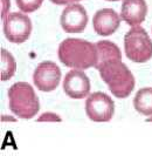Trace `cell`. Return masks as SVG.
Instances as JSON below:
<instances>
[{
  "label": "cell",
  "mask_w": 152,
  "mask_h": 156,
  "mask_svg": "<svg viewBox=\"0 0 152 156\" xmlns=\"http://www.w3.org/2000/svg\"><path fill=\"white\" fill-rule=\"evenodd\" d=\"M9 9V0H1V16L5 19L7 16V12Z\"/></svg>",
  "instance_id": "17"
},
{
  "label": "cell",
  "mask_w": 152,
  "mask_h": 156,
  "mask_svg": "<svg viewBox=\"0 0 152 156\" xmlns=\"http://www.w3.org/2000/svg\"><path fill=\"white\" fill-rule=\"evenodd\" d=\"M34 85L41 92H53L61 81V70L59 66L52 61L41 62L33 74Z\"/></svg>",
  "instance_id": "7"
},
{
  "label": "cell",
  "mask_w": 152,
  "mask_h": 156,
  "mask_svg": "<svg viewBox=\"0 0 152 156\" xmlns=\"http://www.w3.org/2000/svg\"><path fill=\"white\" fill-rule=\"evenodd\" d=\"M0 79L1 81H7L15 74L16 62L13 55L4 48H1L0 51Z\"/></svg>",
  "instance_id": "14"
},
{
  "label": "cell",
  "mask_w": 152,
  "mask_h": 156,
  "mask_svg": "<svg viewBox=\"0 0 152 156\" xmlns=\"http://www.w3.org/2000/svg\"><path fill=\"white\" fill-rule=\"evenodd\" d=\"M147 5L145 0H123L121 18L130 26H138L145 20Z\"/></svg>",
  "instance_id": "11"
},
{
  "label": "cell",
  "mask_w": 152,
  "mask_h": 156,
  "mask_svg": "<svg viewBox=\"0 0 152 156\" xmlns=\"http://www.w3.org/2000/svg\"><path fill=\"white\" fill-rule=\"evenodd\" d=\"M63 90L71 99H84L90 92V80L82 69H73L63 80Z\"/></svg>",
  "instance_id": "9"
},
{
  "label": "cell",
  "mask_w": 152,
  "mask_h": 156,
  "mask_svg": "<svg viewBox=\"0 0 152 156\" xmlns=\"http://www.w3.org/2000/svg\"><path fill=\"white\" fill-rule=\"evenodd\" d=\"M106 1H118V0H106Z\"/></svg>",
  "instance_id": "20"
},
{
  "label": "cell",
  "mask_w": 152,
  "mask_h": 156,
  "mask_svg": "<svg viewBox=\"0 0 152 156\" xmlns=\"http://www.w3.org/2000/svg\"><path fill=\"white\" fill-rule=\"evenodd\" d=\"M97 51V62L95 65V68L98 69L103 63L111 61V60H122L121 49L114 42L102 40L95 44Z\"/></svg>",
  "instance_id": "12"
},
{
  "label": "cell",
  "mask_w": 152,
  "mask_h": 156,
  "mask_svg": "<svg viewBox=\"0 0 152 156\" xmlns=\"http://www.w3.org/2000/svg\"><path fill=\"white\" fill-rule=\"evenodd\" d=\"M50 1L55 5H68L67 0H50Z\"/></svg>",
  "instance_id": "18"
},
{
  "label": "cell",
  "mask_w": 152,
  "mask_h": 156,
  "mask_svg": "<svg viewBox=\"0 0 152 156\" xmlns=\"http://www.w3.org/2000/svg\"><path fill=\"white\" fill-rule=\"evenodd\" d=\"M102 80L118 99L128 98L135 88V78L122 60H111L98 68Z\"/></svg>",
  "instance_id": "2"
},
{
  "label": "cell",
  "mask_w": 152,
  "mask_h": 156,
  "mask_svg": "<svg viewBox=\"0 0 152 156\" xmlns=\"http://www.w3.org/2000/svg\"><path fill=\"white\" fill-rule=\"evenodd\" d=\"M121 16L112 8H102L97 11L92 18L94 30L102 37L111 35L118 30L121 25Z\"/></svg>",
  "instance_id": "10"
},
{
  "label": "cell",
  "mask_w": 152,
  "mask_h": 156,
  "mask_svg": "<svg viewBox=\"0 0 152 156\" xmlns=\"http://www.w3.org/2000/svg\"><path fill=\"white\" fill-rule=\"evenodd\" d=\"M135 109L143 115H152V88L145 87L137 92L133 99Z\"/></svg>",
  "instance_id": "13"
},
{
  "label": "cell",
  "mask_w": 152,
  "mask_h": 156,
  "mask_svg": "<svg viewBox=\"0 0 152 156\" xmlns=\"http://www.w3.org/2000/svg\"><path fill=\"white\" fill-rule=\"evenodd\" d=\"M57 55L64 66L75 69H87L95 67L97 62L96 45L76 38L63 40L59 46Z\"/></svg>",
  "instance_id": "1"
},
{
  "label": "cell",
  "mask_w": 152,
  "mask_h": 156,
  "mask_svg": "<svg viewBox=\"0 0 152 156\" xmlns=\"http://www.w3.org/2000/svg\"><path fill=\"white\" fill-rule=\"evenodd\" d=\"M68 1V5L73 4V2H77V1H81V0H67Z\"/></svg>",
  "instance_id": "19"
},
{
  "label": "cell",
  "mask_w": 152,
  "mask_h": 156,
  "mask_svg": "<svg viewBox=\"0 0 152 156\" xmlns=\"http://www.w3.org/2000/svg\"><path fill=\"white\" fill-rule=\"evenodd\" d=\"M60 23L63 31L67 33H81L87 27L88 16L82 5L70 4L63 9Z\"/></svg>",
  "instance_id": "8"
},
{
  "label": "cell",
  "mask_w": 152,
  "mask_h": 156,
  "mask_svg": "<svg viewBox=\"0 0 152 156\" xmlns=\"http://www.w3.org/2000/svg\"><path fill=\"white\" fill-rule=\"evenodd\" d=\"M15 1H16V6L23 13H32L36 11L43 2V0H15Z\"/></svg>",
  "instance_id": "15"
},
{
  "label": "cell",
  "mask_w": 152,
  "mask_h": 156,
  "mask_svg": "<svg viewBox=\"0 0 152 156\" xmlns=\"http://www.w3.org/2000/svg\"><path fill=\"white\" fill-rule=\"evenodd\" d=\"M126 58L136 63H143L152 58V41L143 27L132 26L124 37Z\"/></svg>",
  "instance_id": "4"
},
{
  "label": "cell",
  "mask_w": 152,
  "mask_h": 156,
  "mask_svg": "<svg viewBox=\"0 0 152 156\" xmlns=\"http://www.w3.org/2000/svg\"><path fill=\"white\" fill-rule=\"evenodd\" d=\"M32 33V21L20 12L9 13L4 19V34L6 39L14 44H22Z\"/></svg>",
  "instance_id": "6"
},
{
  "label": "cell",
  "mask_w": 152,
  "mask_h": 156,
  "mask_svg": "<svg viewBox=\"0 0 152 156\" xmlns=\"http://www.w3.org/2000/svg\"><path fill=\"white\" fill-rule=\"evenodd\" d=\"M8 102L12 113L23 120L34 117L40 109L38 95L27 82H16L9 87Z\"/></svg>",
  "instance_id": "3"
},
{
  "label": "cell",
  "mask_w": 152,
  "mask_h": 156,
  "mask_svg": "<svg viewBox=\"0 0 152 156\" xmlns=\"http://www.w3.org/2000/svg\"><path fill=\"white\" fill-rule=\"evenodd\" d=\"M115 103L110 96L102 92H96L85 100L87 116L94 122H108L112 119Z\"/></svg>",
  "instance_id": "5"
},
{
  "label": "cell",
  "mask_w": 152,
  "mask_h": 156,
  "mask_svg": "<svg viewBox=\"0 0 152 156\" xmlns=\"http://www.w3.org/2000/svg\"><path fill=\"white\" fill-rule=\"evenodd\" d=\"M61 120L62 119L57 114H54V113H45L38 119L39 122H41V121H57V122H60Z\"/></svg>",
  "instance_id": "16"
}]
</instances>
